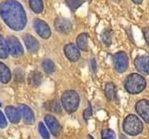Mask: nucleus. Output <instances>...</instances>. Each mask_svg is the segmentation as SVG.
<instances>
[{
  "label": "nucleus",
  "mask_w": 149,
  "mask_h": 139,
  "mask_svg": "<svg viewBox=\"0 0 149 139\" xmlns=\"http://www.w3.org/2000/svg\"><path fill=\"white\" fill-rule=\"evenodd\" d=\"M0 16L5 23L14 31H21L26 25V14L16 0H5L0 4Z\"/></svg>",
  "instance_id": "obj_1"
},
{
  "label": "nucleus",
  "mask_w": 149,
  "mask_h": 139,
  "mask_svg": "<svg viewBox=\"0 0 149 139\" xmlns=\"http://www.w3.org/2000/svg\"><path fill=\"white\" fill-rule=\"evenodd\" d=\"M146 86V81L138 73H132L128 75L125 81V89L130 94H139Z\"/></svg>",
  "instance_id": "obj_2"
},
{
  "label": "nucleus",
  "mask_w": 149,
  "mask_h": 139,
  "mask_svg": "<svg viewBox=\"0 0 149 139\" xmlns=\"http://www.w3.org/2000/svg\"><path fill=\"white\" fill-rule=\"evenodd\" d=\"M143 125L137 116L135 115H129L126 117L123 122V130L126 133L130 136H137L143 131Z\"/></svg>",
  "instance_id": "obj_3"
},
{
  "label": "nucleus",
  "mask_w": 149,
  "mask_h": 139,
  "mask_svg": "<svg viewBox=\"0 0 149 139\" xmlns=\"http://www.w3.org/2000/svg\"><path fill=\"white\" fill-rule=\"evenodd\" d=\"M62 104L67 112H74L79 105V96L77 93L74 90L65 91L62 96Z\"/></svg>",
  "instance_id": "obj_4"
},
{
  "label": "nucleus",
  "mask_w": 149,
  "mask_h": 139,
  "mask_svg": "<svg viewBox=\"0 0 149 139\" xmlns=\"http://www.w3.org/2000/svg\"><path fill=\"white\" fill-rule=\"evenodd\" d=\"M7 46H8V51L12 57H21L23 54V47L20 41L17 37L13 35H9L7 38Z\"/></svg>",
  "instance_id": "obj_5"
},
{
  "label": "nucleus",
  "mask_w": 149,
  "mask_h": 139,
  "mask_svg": "<svg viewBox=\"0 0 149 139\" xmlns=\"http://www.w3.org/2000/svg\"><path fill=\"white\" fill-rule=\"evenodd\" d=\"M113 63L116 72L119 73L124 72L127 70L129 65V58L127 54L125 52H122V51L116 53L113 56Z\"/></svg>",
  "instance_id": "obj_6"
},
{
  "label": "nucleus",
  "mask_w": 149,
  "mask_h": 139,
  "mask_svg": "<svg viewBox=\"0 0 149 139\" xmlns=\"http://www.w3.org/2000/svg\"><path fill=\"white\" fill-rule=\"evenodd\" d=\"M34 28H35V31L36 32V34L44 39L49 38L51 34V31H50L49 26L44 21L39 20V19L35 20Z\"/></svg>",
  "instance_id": "obj_7"
},
{
  "label": "nucleus",
  "mask_w": 149,
  "mask_h": 139,
  "mask_svg": "<svg viewBox=\"0 0 149 139\" xmlns=\"http://www.w3.org/2000/svg\"><path fill=\"white\" fill-rule=\"evenodd\" d=\"M135 109L144 122H149V100L142 99L135 105Z\"/></svg>",
  "instance_id": "obj_8"
},
{
  "label": "nucleus",
  "mask_w": 149,
  "mask_h": 139,
  "mask_svg": "<svg viewBox=\"0 0 149 139\" xmlns=\"http://www.w3.org/2000/svg\"><path fill=\"white\" fill-rule=\"evenodd\" d=\"M134 65L138 72L143 74H149V56H139L135 58Z\"/></svg>",
  "instance_id": "obj_9"
},
{
  "label": "nucleus",
  "mask_w": 149,
  "mask_h": 139,
  "mask_svg": "<svg viewBox=\"0 0 149 139\" xmlns=\"http://www.w3.org/2000/svg\"><path fill=\"white\" fill-rule=\"evenodd\" d=\"M54 25L56 30L61 34H68L72 29V23L69 20L63 17H59L55 20Z\"/></svg>",
  "instance_id": "obj_10"
},
{
  "label": "nucleus",
  "mask_w": 149,
  "mask_h": 139,
  "mask_svg": "<svg viewBox=\"0 0 149 139\" xmlns=\"http://www.w3.org/2000/svg\"><path fill=\"white\" fill-rule=\"evenodd\" d=\"M45 122L48 125V127L49 128L50 132L52 133L53 136H58L59 134L62 132V127L57 120V119L54 118L51 115H46L45 116Z\"/></svg>",
  "instance_id": "obj_11"
},
{
  "label": "nucleus",
  "mask_w": 149,
  "mask_h": 139,
  "mask_svg": "<svg viewBox=\"0 0 149 139\" xmlns=\"http://www.w3.org/2000/svg\"><path fill=\"white\" fill-rule=\"evenodd\" d=\"M18 109L22 114V117L23 118L24 122L27 124H32L35 122V114L33 110L27 105L20 104L18 107Z\"/></svg>",
  "instance_id": "obj_12"
},
{
  "label": "nucleus",
  "mask_w": 149,
  "mask_h": 139,
  "mask_svg": "<svg viewBox=\"0 0 149 139\" xmlns=\"http://www.w3.org/2000/svg\"><path fill=\"white\" fill-rule=\"evenodd\" d=\"M64 54L66 58L72 62H76L80 58V53H79L78 48L74 44H67L64 46Z\"/></svg>",
  "instance_id": "obj_13"
},
{
  "label": "nucleus",
  "mask_w": 149,
  "mask_h": 139,
  "mask_svg": "<svg viewBox=\"0 0 149 139\" xmlns=\"http://www.w3.org/2000/svg\"><path fill=\"white\" fill-rule=\"evenodd\" d=\"M24 45L26 46V48L30 51V52H36L39 49V43L34 36H32L31 34H24L22 37Z\"/></svg>",
  "instance_id": "obj_14"
},
{
  "label": "nucleus",
  "mask_w": 149,
  "mask_h": 139,
  "mask_svg": "<svg viewBox=\"0 0 149 139\" xmlns=\"http://www.w3.org/2000/svg\"><path fill=\"white\" fill-rule=\"evenodd\" d=\"M6 114L8 116V118L9 119L11 122L13 123H18L21 120V113L19 109L16 108H14L12 106H8L6 108Z\"/></svg>",
  "instance_id": "obj_15"
},
{
  "label": "nucleus",
  "mask_w": 149,
  "mask_h": 139,
  "mask_svg": "<svg viewBox=\"0 0 149 139\" xmlns=\"http://www.w3.org/2000/svg\"><path fill=\"white\" fill-rule=\"evenodd\" d=\"M77 47L82 51L88 50V34H81L77 37Z\"/></svg>",
  "instance_id": "obj_16"
},
{
  "label": "nucleus",
  "mask_w": 149,
  "mask_h": 139,
  "mask_svg": "<svg viewBox=\"0 0 149 139\" xmlns=\"http://www.w3.org/2000/svg\"><path fill=\"white\" fill-rule=\"evenodd\" d=\"M11 78V73L9 69L4 63L0 62V82L8 83Z\"/></svg>",
  "instance_id": "obj_17"
},
{
  "label": "nucleus",
  "mask_w": 149,
  "mask_h": 139,
  "mask_svg": "<svg viewBox=\"0 0 149 139\" xmlns=\"http://www.w3.org/2000/svg\"><path fill=\"white\" fill-rule=\"evenodd\" d=\"M104 94L107 97V99L113 101L116 98V85L113 83H107L104 88Z\"/></svg>",
  "instance_id": "obj_18"
},
{
  "label": "nucleus",
  "mask_w": 149,
  "mask_h": 139,
  "mask_svg": "<svg viewBox=\"0 0 149 139\" xmlns=\"http://www.w3.org/2000/svg\"><path fill=\"white\" fill-rule=\"evenodd\" d=\"M45 107L48 110L52 111L54 113H61V111H62L61 105L57 100H51V101L47 102L45 104Z\"/></svg>",
  "instance_id": "obj_19"
},
{
  "label": "nucleus",
  "mask_w": 149,
  "mask_h": 139,
  "mask_svg": "<svg viewBox=\"0 0 149 139\" xmlns=\"http://www.w3.org/2000/svg\"><path fill=\"white\" fill-rule=\"evenodd\" d=\"M29 5L32 10L36 14H39L43 10V2L42 0H29Z\"/></svg>",
  "instance_id": "obj_20"
},
{
  "label": "nucleus",
  "mask_w": 149,
  "mask_h": 139,
  "mask_svg": "<svg viewBox=\"0 0 149 139\" xmlns=\"http://www.w3.org/2000/svg\"><path fill=\"white\" fill-rule=\"evenodd\" d=\"M8 55L7 42L5 41L4 37L0 35V58H7Z\"/></svg>",
  "instance_id": "obj_21"
},
{
  "label": "nucleus",
  "mask_w": 149,
  "mask_h": 139,
  "mask_svg": "<svg viewBox=\"0 0 149 139\" xmlns=\"http://www.w3.org/2000/svg\"><path fill=\"white\" fill-rule=\"evenodd\" d=\"M42 67H43V70L47 73H52L55 71V65H54L53 61L49 58H45L43 60V62H42Z\"/></svg>",
  "instance_id": "obj_22"
},
{
  "label": "nucleus",
  "mask_w": 149,
  "mask_h": 139,
  "mask_svg": "<svg viewBox=\"0 0 149 139\" xmlns=\"http://www.w3.org/2000/svg\"><path fill=\"white\" fill-rule=\"evenodd\" d=\"M65 1H66L68 8L71 9L72 11H76L77 9L85 2V0H65Z\"/></svg>",
  "instance_id": "obj_23"
},
{
  "label": "nucleus",
  "mask_w": 149,
  "mask_h": 139,
  "mask_svg": "<svg viewBox=\"0 0 149 139\" xmlns=\"http://www.w3.org/2000/svg\"><path fill=\"white\" fill-rule=\"evenodd\" d=\"M102 139H116L115 133L111 129H104L102 131Z\"/></svg>",
  "instance_id": "obj_24"
},
{
  "label": "nucleus",
  "mask_w": 149,
  "mask_h": 139,
  "mask_svg": "<svg viewBox=\"0 0 149 139\" xmlns=\"http://www.w3.org/2000/svg\"><path fill=\"white\" fill-rule=\"evenodd\" d=\"M38 131H39V133L41 134V136L44 139H49V133L48 132V130H47V128L45 127L43 122H39Z\"/></svg>",
  "instance_id": "obj_25"
},
{
  "label": "nucleus",
  "mask_w": 149,
  "mask_h": 139,
  "mask_svg": "<svg viewBox=\"0 0 149 139\" xmlns=\"http://www.w3.org/2000/svg\"><path fill=\"white\" fill-rule=\"evenodd\" d=\"M102 42L106 45H111V32L109 31H104L101 35Z\"/></svg>",
  "instance_id": "obj_26"
},
{
  "label": "nucleus",
  "mask_w": 149,
  "mask_h": 139,
  "mask_svg": "<svg viewBox=\"0 0 149 139\" xmlns=\"http://www.w3.org/2000/svg\"><path fill=\"white\" fill-rule=\"evenodd\" d=\"M41 80H42L41 74H39V73H34V74H33V76H32V83H34L36 86L40 85Z\"/></svg>",
  "instance_id": "obj_27"
},
{
  "label": "nucleus",
  "mask_w": 149,
  "mask_h": 139,
  "mask_svg": "<svg viewBox=\"0 0 149 139\" xmlns=\"http://www.w3.org/2000/svg\"><path fill=\"white\" fill-rule=\"evenodd\" d=\"M7 120H6V118L4 117V115H3V113L0 111V128H6L7 127Z\"/></svg>",
  "instance_id": "obj_28"
},
{
  "label": "nucleus",
  "mask_w": 149,
  "mask_h": 139,
  "mask_svg": "<svg viewBox=\"0 0 149 139\" xmlns=\"http://www.w3.org/2000/svg\"><path fill=\"white\" fill-rule=\"evenodd\" d=\"M143 34L144 39H146L147 45H149V27L143 28Z\"/></svg>",
  "instance_id": "obj_29"
},
{
  "label": "nucleus",
  "mask_w": 149,
  "mask_h": 139,
  "mask_svg": "<svg viewBox=\"0 0 149 139\" xmlns=\"http://www.w3.org/2000/svg\"><path fill=\"white\" fill-rule=\"evenodd\" d=\"M83 115H84V118H85V120H88V118H90L91 116V107L88 109H87L85 111H84V114Z\"/></svg>",
  "instance_id": "obj_30"
},
{
  "label": "nucleus",
  "mask_w": 149,
  "mask_h": 139,
  "mask_svg": "<svg viewBox=\"0 0 149 139\" xmlns=\"http://www.w3.org/2000/svg\"><path fill=\"white\" fill-rule=\"evenodd\" d=\"M132 1L133 2V3H135V4H142V2H143V0H132Z\"/></svg>",
  "instance_id": "obj_31"
},
{
  "label": "nucleus",
  "mask_w": 149,
  "mask_h": 139,
  "mask_svg": "<svg viewBox=\"0 0 149 139\" xmlns=\"http://www.w3.org/2000/svg\"><path fill=\"white\" fill-rule=\"evenodd\" d=\"M88 139H93L91 136H88Z\"/></svg>",
  "instance_id": "obj_32"
},
{
  "label": "nucleus",
  "mask_w": 149,
  "mask_h": 139,
  "mask_svg": "<svg viewBox=\"0 0 149 139\" xmlns=\"http://www.w3.org/2000/svg\"><path fill=\"white\" fill-rule=\"evenodd\" d=\"M0 106H1V103H0Z\"/></svg>",
  "instance_id": "obj_33"
}]
</instances>
